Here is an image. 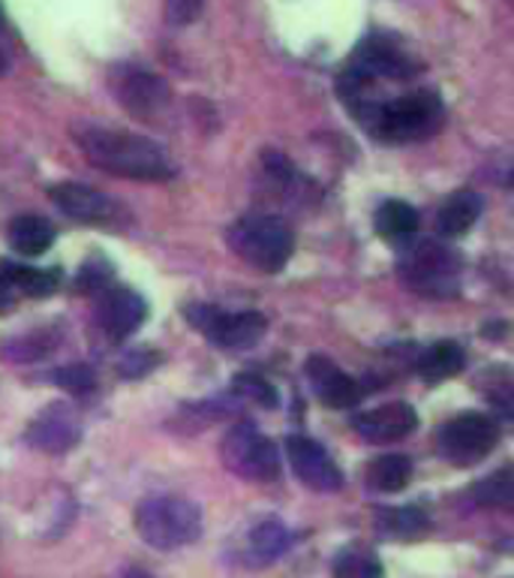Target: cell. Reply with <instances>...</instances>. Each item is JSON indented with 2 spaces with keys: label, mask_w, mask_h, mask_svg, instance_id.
Segmentation results:
<instances>
[{
  "label": "cell",
  "mask_w": 514,
  "mask_h": 578,
  "mask_svg": "<svg viewBox=\"0 0 514 578\" xmlns=\"http://www.w3.org/2000/svg\"><path fill=\"white\" fill-rule=\"evenodd\" d=\"M340 100L350 106L355 121L362 124L367 133L394 144L425 142L430 136H437L446 121L442 100L433 90H409L394 100H383L373 82H364V85L340 90Z\"/></svg>",
  "instance_id": "obj_1"
},
{
  "label": "cell",
  "mask_w": 514,
  "mask_h": 578,
  "mask_svg": "<svg viewBox=\"0 0 514 578\" xmlns=\"http://www.w3.org/2000/svg\"><path fill=\"white\" fill-rule=\"evenodd\" d=\"M82 154L109 175L130 181H169L175 167L169 163L160 144L127 130H109L97 124H82L73 130Z\"/></svg>",
  "instance_id": "obj_2"
},
{
  "label": "cell",
  "mask_w": 514,
  "mask_h": 578,
  "mask_svg": "<svg viewBox=\"0 0 514 578\" xmlns=\"http://www.w3.org/2000/svg\"><path fill=\"white\" fill-rule=\"evenodd\" d=\"M400 278L413 292L425 299H454L460 292L463 263L446 242H413L400 250Z\"/></svg>",
  "instance_id": "obj_3"
},
{
  "label": "cell",
  "mask_w": 514,
  "mask_h": 578,
  "mask_svg": "<svg viewBox=\"0 0 514 578\" xmlns=\"http://www.w3.org/2000/svg\"><path fill=\"white\" fill-rule=\"evenodd\" d=\"M226 242L256 271H280L292 259L296 235L274 214H244L232 223Z\"/></svg>",
  "instance_id": "obj_4"
},
{
  "label": "cell",
  "mask_w": 514,
  "mask_h": 578,
  "mask_svg": "<svg viewBox=\"0 0 514 578\" xmlns=\"http://www.w3.org/2000/svg\"><path fill=\"white\" fill-rule=\"evenodd\" d=\"M136 531L153 548H181L202 536V512L184 497H151L136 512Z\"/></svg>",
  "instance_id": "obj_5"
},
{
  "label": "cell",
  "mask_w": 514,
  "mask_h": 578,
  "mask_svg": "<svg viewBox=\"0 0 514 578\" xmlns=\"http://www.w3.org/2000/svg\"><path fill=\"white\" fill-rule=\"evenodd\" d=\"M219 456L235 477L247 479V482H271L280 477L277 446L250 422L235 425L232 431H226L219 443Z\"/></svg>",
  "instance_id": "obj_6"
},
{
  "label": "cell",
  "mask_w": 514,
  "mask_h": 578,
  "mask_svg": "<svg viewBox=\"0 0 514 578\" xmlns=\"http://www.w3.org/2000/svg\"><path fill=\"white\" fill-rule=\"evenodd\" d=\"M186 323L196 332L208 338L211 344L223 346V350H247L263 341L265 323L263 313L256 311H219L214 304H190L184 311Z\"/></svg>",
  "instance_id": "obj_7"
},
{
  "label": "cell",
  "mask_w": 514,
  "mask_h": 578,
  "mask_svg": "<svg viewBox=\"0 0 514 578\" xmlns=\"http://www.w3.org/2000/svg\"><path fill=\"white\" fill-rule=\"evenodd\" d=\"M500 443V428L491 416L482 413H463L439 428L437 446L442 458L454 468H472L491 456Z\"/></svg>",
  "instance_id": "obj_8"
},
{
  "label": "cell",
  "mask_w": 514,
  "mask_h": 578,
  "mask_svg": "<svg viewBox=\"0 0 514 578\" xmlns=\"http://www.w3.org/2000/svg\"><path fill=\"white\" fill-rule=\"evenodd\" d=\"M52 202H55L66 217L85 223V226L118 229V226L130 221L118 202L109 200L99 190L88 188V184H78V181H64V184L52 188Z\"/></svg>",
  "instance_id": "obj_9"
},
{
  "label": "cell",
  "mask_w": 514,
  "mask_h": 578,
  "mask_svg": "<svg viewBox=\"0 0 514 578\" xmlns=\"http://www.w3.org/2000/svg\"><path fill=\"white\" fill-rule=\"evenodd\" d=\"M352 73L371 78V82H379V78H388V82H406V78H416L421 64L416 57L409 55L406 49L394 43L392 36L385 34H373L367 36L355 55H352L350 64Z\"/></svg>",
  "instance_id": "obj_10"
},
{
  "label": "cell",
  "mask_w": 514,
  "mask_h": 578,
  "mask_svg": "<svg viewBox=\"0 0 514 578\" xmlns=\"http://www.w3.org/2000/svg\"><path fill=\"white\" fill-rule=\"evenodd\" d=\"M111 88H115V97L121 103L124 109L142 118V121H151L160 118L169 103H172V90L165 85L163 78L157 73H148L142 67H124L115 73L111 78Z\"/></svg>",
  "instance_id": "obj_11"
},
{
  "label": "cell",
  "mask_w": 514,
  "mask_h": 578,
  "mask_svg": "<svg viewBox=\"0 0 514 578\" xmlns=\"http://www.w3.org/2000/svg\"><path fill=\"white\" fill-rule=\"evenodd\" d=\"M286 456L292 461L296 477L301 479L310 491L334 494V491L343 489L340 468L334 464V458L325 452V446H319L317 440H310L304 434H292V437L286 440Z\"/></svg>",
  "instance_id": "obj_12"
},
{
  "label": "cell",
  "mask_w": 514,
  "mask_h": 578,
  "mask_svg": "<svg viewBox=\"0 0 514 578\" xmlns=\"http://www.w3.org/2000/svg\"><path fill=\"white\" fill-rule=\"evenodd\" d=\"M148 317V304L130 287H103L97 296V329L109 334V341H124L130 338Z\"/></svg>",
  "instance_id": "obj_13"
},
{
  "label": "cell",
  "mask_w": 514,
  "mask_h": 578,
  "mask_svg": "<svg viewBox=\"0 0 514 578\" xmlns=\"http://www.w3.org/2000/svg\"><path fill=\"white\" fill-rule=\"evenodd\" d=\"M418 428V413L406 404V400H392L383 407L364 410L355 416V431L362 434L367 443H394L404 440Z\"/></svg>",
  "instance_id": "obj_14"
},
{
  "label": "cell",
  "mask_w": 514,
  "mask_h": 578,
  "mask_svg": "<svg viewBox=\"0 0 514 578\" xmlns=\"http://www.w3.org/2000/svg\"><path fill=\"white\" fill-rule=\"evenodd\" d=\"M78 437H82V422H78L76 410L69 404L45 407L28 428L31 446L43 449V452H52V456L73 449L78 443Z\"/></svg>",
  "instance_id": "obj_15"
},
{
  "label": "cell",
  "mask_w": 514,
  "mask_h": 578,
  "mask_svg": "<svg viewBox=\"0 0 514 578\" xmlns=\"http://www.w3.org/2000/svg\"><path fill=\"white\" fill-rule=\"evenodd\" d=\"M307 379L317 392V398L331 410H352L362 400V386L346 371H340L329 356L307 358Z\"/></svg>",
  "instance_id": "obj_16"
},
{
  "label": "cell",
  "mask_w": 514,
  "mask_h": 578,
  "mask_svg": "<svg viewBox=\"0 0 514 578\" xmlns=\"http://www.w3.org/2000/svg\"><path fill=\"white\" fill-rule=\"evenodd\" d=\"M479 217H482V196L475 190H454L439 208L437 229L442 238H460L470 233Z\"/></svg>",
  "instance_id": "obj_17"
},
{
  "label": "cell",
  "mask_w": 514,
  "mask_h": 578,
  "mask_svg": "<svg viewBox=\"0 0 514 578\" xmlns=\"http://www.w3.org/2000/svg\"><path fill=\"white\" fill-rule=\"evenodd\" d=\"M289 543H292V536L286 531V524L277 522V518H265L247 534V548H244L247 564L250 567H265V564H271V560L283 555Z\"/></svg>",
  "instance_id": "obj_18"
},
{
  "label": "cell",
  "mask_w": 514,
  "mask_h": 578,
  "mask_svg": "<svg viewBox=\"0 0 514 578\" xmlns=\"http://www.w3.org/2000/svg\"><path fill=\"white\" fill-rule=\"evenodd\" d=\"M10 247L22 256H43L55 242V226L40 214H19L7 229Z\"/></svg>",
  "instance_id": "obj_19"
},
{
  "label": "cell",
  "mask_w": 514,
  "mask_h": 578,
  "mask_svg": "<svg viewBox=\"0 0 514 578\" xmlns=\"http://www.w3.org/2000/svg\"><path fill=\"white\" fill-rule=\"evenodd\" d=\"M376 524L385 536L392 539H404V543H413V539H421V536L430 531V518L421 506H394V510H383L376 515Z\"/></svg>",
  "instance_id": "obj_20"
},
{
  "label": "cell",
  "mask_w": 514,
  "mask_h": 578,
  "mask_svg": "<svg viewBox=\"0 0 514 578\" xmlns=\"http://www.w3.org/2000/svg\"><path fill=\"white\" fill-rule=\"evenodd\" d=\"M364 479L373 491H383V494H394V491H404L413 479V461L406 456H379L373 458Z\"/></svg>",
  "instance_id": "obj_21"
},
{
  "label": "cell",
  "mask_w": 514,
  "mask_h": 578,
  "mask_svg": "<svg viewBox=\"0 0 514 578\" xmlns=\"http://www.w3.org/2000/svg\"><path fill=\"white\" fill-rule=\"evenodd\" d=\"M418 229V212L409 205V202L392 200L379 205L376 212V233L388 238V242H409Z\"/></svg>",
  "instance_id": "obj_22"
},
{
  "label": "cell",
  "mask_w": 514,
  "mask_h": 578,
  "mask_svg": "<svg viewBox=\"0 0 514 578\" xmlns=\"http://www.w3.org/2000/svg\"><path fill=\"white\" fill-rule=\"evenodd\" d=\"M467 365V356L458 344L451 341H442V344L430 346L425 356L418 358V374L427 379V383H439V379L458 377L460 371Z\"/></svg>",
  "instance_id": "obj_23"
},
{
  "label": "cell",
  "mask_w": 514,
  "mask_h": 578,
  "mask_svg": "<svg viewBox=\"0 0 514 578\" xmlns=\"http://www.w3.org/2000/svg\"><path fill=\"white\" fill-rule=\"evenodd\" d=\"M3 278L12 289H22L24 296H33V299H45L52 296L61 283V275L57 271H43V268H31V266H15V263H3L0 266Z\"/></svg>",
  "instance_id": "obj_24"
},
{
  "label": "cell",
  "mask_w": 514,
  "mask_h": 578,
  "mask_svg": "<svg viewBox=\"0 0 514 578\" xmlns=\"http://www.w3.org/2000/svg\"><path fill=\"white\" fill-rule=\"evenodd\" d=\"M334 578H385L379 557L364 545L343 548L334 560Z\"/></svg>",
  "instance_id": "obj_25"
},
{
  "label": "cell",
  "mask_w": 514,
  "mask_h": 578,
  "mask_svg": "<svg viewBox=\"0 0 514 578\" xmlns=\"http://www.w3.org/2000/svg\"><path fill=\"white\" fill-rule=\"evenodd\" d=\"M475 497H479L482 506H500V510H508V506L514 503V470L503 468L500 473H493L491 479L479 482Z\"/></svg>",
  "instance_id": "obj_26"
},
{
  "label": "cell",
  "mask_w": 514,
  "mask_h": 578,
  "mask_svg": "<svg viewBox=\"0 0 514 578\" xmlns=\"http://www.w3.org/2000/svg\"><path fill=\"white\" fill-rule=\"evenodd\" d=\"M232 389H235L238 398L250 400V404H259V407H268V410L277 407V392L259 374H238V377L232 379Z\"/></svg>",
  "instance_id": "obj_27"
},
{
  "label": "cell",
  "mask_w": 514,
  "mask_h": 578,
  "mask_svg": "<svg viewBox=\"0 0 514 578\" xmlns=\"http://www.w3.org/2000/svg\"><path fill=\"white\" fill-rule=\"evenodd\" d=\"M57 386H64V389L76 392V395H88L94 386H97V377H94V371L88 365H66L57 367L55 374H52Z\"/></svg>",
  "instance_id": "obj_28"
},
{
  "label": "cell",
  "mask_w": 514,
  "mask_h": 578,
  "mask_svg": "<svg viewBox=\"0 0 514 578\" xmlns=\"http://www.w3.org/2000/svg\"><path fill=\"white\" fill-rule=\"evenodd\" d=\"M157 358L160 356H157L153 350H130V353L121 358V367H118V371H121V377H144L148 371L157 367Z\"/></svg>",
  "instance_id": "obj_29"
},
{
  "label": "cell",
  "mask_w": 514,
  "mask_h": 578,
  "mask_svg": "<svg viewBox=\"0 0 514 578\" xmlns=\"http://www.w3.org/2000/svg\"><path fill=\"white\" fill-rule=\"evenodd\" d=\"M202 10V0H165V19L175 28H184L199 15Z\"/></svg>",
  "instance_id": "obj_30"
},
{
  "label": "cell",
  "mask_w": 514,
  "mask_h": 578,
  "mask_svg": "<svg viewBox=\"0 0 514 578\" xmlns=\"http://www.w3.org/2000/svg\"><path fill=\"white\" fill-rule=\"evenodd\" d=\"M7 73H10V57H7V52L0 49V78L7 76Z\"/></svg>",
  "instance_id": "obj_31"
},
{
  "label": "cell",
  "mask_w": 514,
  "mask_h": 578,
  "mask_svg": "<svg viewBox=\"0 0 514 578\" xmlns=\"http://www.w3.org/2000/svg\"><path fill=\"white\" fill-rule=\"evenodd\" d=\"M124 578H151V576H144V572H127Z\"/></svg>",
  "instance_id": "obj_32"
},
{
  "label": "cell",
  "mask_w": 514,
  "mask_h": 578,
  "mask_svg": "<svg viewBox=\"0 0 514 578\" xmlns=\"http://www.w3.org/2000/svg\"><path fill=\"white\" fill-rule=\"evenodd\" d=\"M3 22H7V19H3V7H0V28H3Z\"/></svg>",
  "instance_id": "obj_33"
}]
</instances>
